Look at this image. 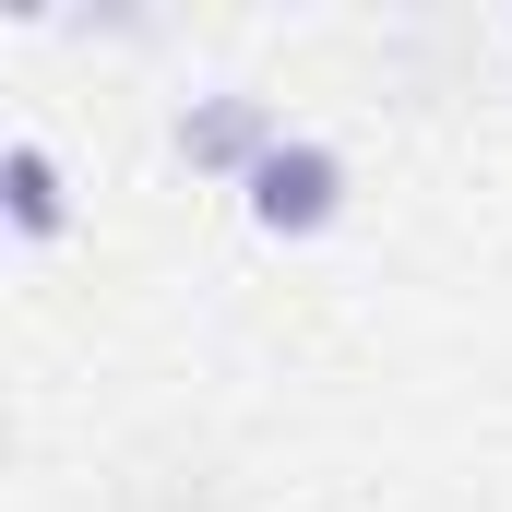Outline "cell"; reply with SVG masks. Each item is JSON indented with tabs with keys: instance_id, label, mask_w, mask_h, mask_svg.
Segmentation results:
<instances>
[{
	"instance_id": "1",
	"label": "cell",
	"mask_w": 512,
	"mask_h": 512,
	"mask_svg": "<svg viewBox=\"0 0 512 512\" xmlns=\"http://www.w3.org/2000/svg\"><path fill=\"white\" fill-rule=\"evenodd\" d=\"M239 203H251L262 239H322V227L346 215V155H334L322 131H286V143L251 167V191H239Z\"/></svg>"
},
{
	"instance_id": "2",
	"label": "cell",
	"mask_w": 512,
	"mask_h": 512,
	"mask_svg": "<svg viewBox=\"0 0 512 512\" xmlns=\"http://www.w3.org/2000/svg\"><path fill=\"white\" fill-rule=\"evenodd\" d=\"M167 143H179V167H191V179H227V191H251V167L286 143V120H274L262 96H191Z\"/></svg>"
},
{
	"instance_id": "3",
	"label": "cell",
	"mask_w": 512,
	"mask_h": 512,
	"mask_svg": "<svg viewBox=\"0 0 512 512\" xmlns=\"http://www.w3.org/2000/svg\"><path fill=\"white\" fill-rule=\"evenodd\" d=\"M0 215H12L24 251H60V239H72V179H60V155H48L36 131L0 143Z\"/></svg>"
}]
</instances>
